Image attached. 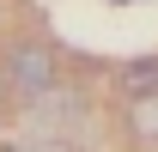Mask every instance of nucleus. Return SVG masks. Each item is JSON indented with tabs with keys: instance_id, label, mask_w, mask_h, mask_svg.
I'll return each mask as SVG.
<instances>
[{
	"instance_id": "nucleus-4",
	"label": "nucleus",
	"mask_w": 158,
	"mask_h": 152,
	"mask_svg": "<svg viewBox=\"0 0 158 152\" xmlns=\"http://www.w3.org/2000/svg\"><path fill=\"white\" fill-rule=\"evenodd\" d=\"M0 97H6V73H0Z\"/></svg>"
},
{
	"instance_id": "nucleus-3",
	"label": "nucleus",
	"mask_w": 158,
	"mask_h": 152,
	"mask_svg": "<svg viewBox=\"0 0 158 152\" xmlns=\"http://www.w3.org/2000/svg\"><path fill=\"white\" fill-rule=\"evenodd\" d=\"M128 128L140 140H152L158 146V97H134V110H128Z\"/></svg>"
},
{
	"instance_id": "nucleus-1",
	"label": "nucleus",
	"mask_w": 158,
	"mask_h": 152,
	"mask_svg": "<svg viewBox=\"0 0 158 152\" xmlns=\"http://www.w3.org/2000/svg\"><path fill=\"white\" fill-rule=\"evenodd\" d=\"M0 73H6V85L19 97H37L43 103L49 85H55V61H49L43 43H19V49H6V67H0Z\"/></svg>"
},
{
	"instance_id": "nucleus-2",
	"label": "nucleus",
	"mask_w": 158,
	"mask_h": 152,
	"mask_svg": "<svg viewBox=\"0 0 158 152\" xmlns=\"http://www.w3.org/2000/svg\"><path fill=\"white\" fill-rule=\"evenodd\" d=\"M122 85L134 97H158V61H128L122 67Z\"/></svg>"
}]
</instances>
